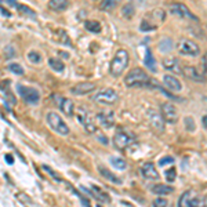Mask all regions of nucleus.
Wrapping results in <instances>:
<instances>
[{
  "label": "nucleus",
  "mask_w": 207,
  "mask_h": 207,
  "mask_svg": "<svg viewBox=\"0 0 207 207\" xmlns=\"http://www.w3.org/2000/svg\"><path fill=\"white\" fill-rule=\"evenodd\" d=\"M155 80L149 78V75L144 72L141 68L131 69L124 78V83L127 87H145V86H152Z\"/></svg>",
  "instance_id": "nucleus-1"
},
{
  "label": "nucleus",
  "mask_w": 207,
  "mask_h": 207,
  "mask_svg": "<svg viewBox=\"0 0 207 207\" xmlns=\"http://www.w3.org/2000/svg\"><path fill=\"white\" fill-rule=\"evenodd\" d=\"M129 62H130V55L127 53V50H119L115 55L112 64H111V73L115 76V78H119V76L123 75L124 69L129 66Z\"/></svg>",
  "instance_id": "nucleus-2"
},
{
  "label": "nucleus",
  "mask_w": 207,
  "mask_h": 207,
  "mask_svg": "<svg viewBox=\"0 0 207 207\" xmlns=\"http://www.w3.org/2000/svg\"><path fill=\"white\" fill-rule=\"evenodd\" d=\"M135 141V135L127 129H119L113 135V145L116 149L123 151Z\"/></svg>",
  "instance_id": "nucleus-3"
},
{
  "label": "nucleus",
  "mask_w": 207,
  "mask_h": 207,
  "mask_svg": "<svg viewBox=\"0 0 207 207\" xmlns=\"http://www.w3.org/2000/svg\"><path fill=\"white\" fill-rule=\"evenodd\" d=\"M178 207H206V200L193 191H186L178 200Z\"/></svg>",
  "instance_id": "nucleus-4"
},
{
  "label": "nucleus",
  "mask_w": 207,
  "mask_h": 207,
  "mask_svg": "<svg viewBox=\"0 0 207 207\" xmlns=\"http://www.w3.org/2000/svg\"><path fill=\"white\" fill-rule=\"evenodd\" d=\"M47 124L50 126V129L53 131H55L57 134L61 135H68L69 134V127L66 126V123L64 122V119L55 112H49L47 113Z\"/></svg>",
  "instance_id": "nucleus-5"
},
{
  "label": "nucleus",
  "mask_w": 207,
  "mask_h": 207,
  "mask_svg": "<svg viewBox=\"0 0 207 207\" xmlns=\"http://www.w3.org/2000/svg\"><path fill=\"white\" fill-rule=\"evenodd\" d=\"M17 90H18V93H20V95L22 97V100H24L28 105H37L40 102V93L36 90V88L18 84Z\"/></svg>",
  "instance_id": "nucleus-6"
},
{
  "label": "nucleus",
  "mask_w": 207,
  "mask_h": 207,
  "mask_svg": "<svg viewBox=\"0 0 207 207\" xmlns=\"http://www.w3.org/2000/svg\"><path fill=\"white\" fill-rule=\"evenodd\" d=\"M177 50L180 51V54L182 55H191V57H195V55H199L200 53V47L196 41L191 40V39H182L178 41L177 44Z\"/></svg>",
  "instance_id": "nucleus-7"
},
{
  "label": "nucleus",
  "mask_w": 207,
  "mask_h": 207,
  "mask_svg": "<svg viewBox=\"0 0 207 207\" xmlns=\"http://www.w3.org/2000/svg\"><path fill=\"white\" fill-rule=\"evenodd\" d=\"M119 95L113 88H105L94 95V101L100 105H113L117 101Z\"/></svg>",
  "instance_id": "nucleus-8"
},
{
  "label": "nucleus",
  "mask_w": 207,
  "mask_h": 207,
  "mask_svg": "<svg viewBox=\"0 0 207 207\" xmlns=\"http://www.w3.org/2000/svg\"><path fill=\"white\" fill-rule=\"evenodd\" d=\"M160 115H162V117H163L164 122L171 123V124L177 123L178 122V117H180V113H178L177 108L174 106L173 104H170V102L162 104V106H160Z\"/></svg>",
  "instance_id": "nucleus-9"
},
{
  "label": "nucleus",
  "mask_w": 207,
  "mask_h": 207,
  "mask_svg": "<svg viewBox=\"0 0 207 207\" xmlns=\"http://www.w3.org/2000/svg\"><path fill=\"white\" fill-rule=\"evenodd\" d=\"M168 11H170V14L176 15V17L197 21V17H196V15H193V12L191 11L185 4H182V3H174V4H171L170 8H168Z\"/></svg>",
  "instance_id": "nucleus-10"
},
{
  "label": "nucleus",
  "mask_w": 207,
  "mask_h": 207,
  "mask_svg": "<svg viewBox=\"0 0 207 207\" xmlns=\"http://www.w3.org/2000/svg\"><path fill=\"white\" fill-rule=\"evenodd\" d=\"M146 117H148L149 123H151L153 130H156L158 133L164 131V120H163L160 113H158L155 109H149L148 112H146Z\"/></svg>",
  "instance_id": "nucleus-11"
},
{
  "label": "nucleus",
  "mask_w": 207,
  "mask_h": 207,
  "mask_svg": "<svg viewBox=\"0 0 207 207\" xmlns=\"http://www.w3.org/2000/svg\"><path fill=\"white\" fill-rule=\"evenodd\" d=\"M182 73L186 79H189L191 82H196V83H205L206 82V75H203L195 66H184Z\"/></svg>",
  "instance_id": "nucleus-12"
},
{
  "label": "nucleus",
  "mask_w": 207,
  "mask_h": 207,
  "mask_svg": "<svg viewBox=\"0 0 207 207\" xmlns=\"http://www.w3.org/2000/svg\"><path fill=\"white\" fill-rule=\"evenodd\" d=\"M95 120H97L98 124H100L101 127H104V129H111L115 124V113L111 112V111H104V112L97 113Z\"/></svg>",
  "instance_id": "nucleus-13"
},
{
  "label": "nucleus",
  "mask_w": 207,
  "mask_h": 207,
  "mask_svg": "<svg viewBox=\"0 0 207 207\" xmlns=\"http://www.w3.org/2000/svg\"><path fill=\"white\" fill-rule=\"evenodd\" d=\"M95 83H90V82H82L78 83L76 86H73L71 88V93L73 95H87L90 93H93L95 90Z\"/></svg>",
  "instance_id": "nucleus-14"
},
{
  "label": "nucleus",
  "mask_w": 207,
  "mask_h": 207,
  "mask_svg": "<svg viewBox=\"0 0 207 207\" xmlns=\"http://www.w3.org/2000/svg\"><path fill=\"white\" fill-rule=\"evenodd\" d=\"M80 189L84 191L87 195H90V196L95 197L97 200H100V202H106V203H108V202L111 200V197L108 196L100 186H97V185H91L90 189H88V188H86V186H80Z\"/></svg>",
  "instance_id": "nucleus-15"
},
{
  "label": "nucleus",
  "mask_w": 207,
  "mask_h": 207,
  "mask_svg": "<svg viewBox=\"0 0 207 207\" xmlns=\"http://www.w3.org/2000/svg\"><path fill=\"white\" fill-rule=\"evenodd\" d=\"M54 100H57V105L59 106V109L62 111L66 116H73V112H75V105L69 98H62V97H57V95H53Z\"/></svg>",
  "instance_id": "nucleus-16"
},
{
  "label": "nucleus",
  "mask_w": 207,
  "mask_h": 207,
  "mask_svg": "<svg viewBox=\"0 0 207 207\" xmlns=\"http://www.w3.org/2000/svg\"><path fill=\"white\" fill-rule=\"evenodd\" d=\"M141 174L145 180L151 181H159V173L156 170V166L152 162H148L141 167Z\"/></svg>",
  "instance_id": "nucleus-17"
},
{
  "label": "nucleus",
  "mask_w": 207,
  "mask_h": 207,
  "mask_svg": "<svg viewBox=\"0 0 207 207\" xmlns=\"http://www.w3.org/2000/svg\"><path fill=\"white\" fill-rule=\"evenodd\" d=\"M78 119H79V122H82V124L84 126V129H86V131H87V133L94 134V133L97 131V127H95V124L93 123L91 117L88 116V113H86V111H83V109L79 111Z\"/></svg>",
  "instance_id": "nucleus-18"
},
{
  "label": "nucleus",
  "mask_w": 207,
  "mask_h": 207,
  "mask_svg": "<svg viewBox=\"0 0 207 207\" xmlns=\"http://www.w3.org/2000/svg\"><path fill=\"white\" fill-rule=\"evenodd\" d=\"M163 66L166 71L168 72H173L178 75V73L182 72V66H181L180 61H178L177 58H174V57H168V58H164L163 59Z\"/></svg>",
  "instance_id": "nucleus-19"
},
{
  "label": "nucleus",
  "mask_w": 207,
  "mask_h": 207,
  "mask_svg": "<svg viewBox=\"0 0 207 207\" xmlns=\"http://www.w3.org/2000/svg\"><path fill=\"white\" fill-rule=\"evenodd\" d=\"M163 84L171 91H177V93H178V91L182 90V84H181V82L173 75H164Z\"/></svg>",
  "instance_id": "nucleus-20"
},
{
  "label": "nucleus",
  "mask_w": 207,
  "mask_h": 207,
  "mask_svg": "<svg viewBox=\"0 0 207 207\" xmlns=\"http://www.w3.org/2000/svg\"><path fill=\"white\" fill-rule=\"evenodd\" d=\"M49 7L51 8L53 11H57V12L65 11L66 8L69 7V0H50Z\"/></svg>",
  "instance_id": "nucleus-21"
},
{
  "label": "nucleus",
  "mask_w": 207,
  "mask_h": 207,
  "mask_svg": "<svg viewBox=\"0 0 207 207\" xmlns=\"http://www.w3.org/2000/svg\"><path fill=\"white\" fill-rule=\"evenodd\" d=\"M152 193L158 196H164V195H168V193L174 192V188L170 186V185H164V184H156V185L152 186Z\"/></svg>",
  "instance_id": "nucleus-22"
},
{
  "label": "nucleus",
  "mask_w": 207,
  "mask_h": 207,
  "mask_svg": "<svg viewBox=\"0 0 207 207\" xmlns=\"http://www.w3.org/2000/svg\"><path fill=\"white\" fill-rule=\"evenodd\" d=\"M144 64L151 72H158V68H156V59H155L153 54H152V51H151V49H146Z\"/></svg>",
  "instance_id": "nucleus-23"
},
{
  "label": "nucleus",
  "mask_w": 207,
  "mask_h": 207,
  "mask_svg": "<svg viewBox=\"0 0 207 207\" xmlns=\"http://www.w3.org/2000/svg\"><path fill=\"white\" fill-rule=\"evenodd\" d=\"M100 174L104 178H106L109 182H112V184H115V185H122V181L119 180L116 176H115L113 173H111L108 168H105V167H100Z\"/></svg>",
  "instance_id": "nucleus-24"
},
{
  "label": "nucleus",
  "mask_w": 207,
  "mask_h": 207,
  "mask_svg": "<svg viewBox=\"0 0 207 207\" xmlns=\"http://www.w3.org/2000/svg\"><path fill=\"white\" fill-rule=\"evenodd\" d=\"M122 3V0H102L100 4V8L104 11H112Z\"/></svg>",
  "instance_id": "nucleus-25"
},
{
  "label": "nucleus",
  "mask_w": 207,
  "mask_h": 207,
  "mask_svg": "<svg viewBox=\"0 0 207 207\" xmlns=\"http://www.w3.org/2000/svg\"><path fill=\"white\" fill-rule=\"evenodd\" d=\"M159 47V51L160 53H168L173 50V40L170 37H163L158 44Z\"/></svg>",
  "instance_id": "nucleus-26"
},
{
  "label": "nucleus",
  "mask_w": 207,
  "mask_h": 207,
  "mask_svg": "<svg viewBox=\"0 0 207 207\" xmlns=\"http://www.w3.org/2000/svg\"><path fill=\"white\" fill-rule=\"evenodd\" d=\"M84 26L86 29H87L88 32H91V33H100L101 32V24L98 21H94V20H88L84 22Z\"/></svg>",
  "instance_id": "nucleus-27"
},
{
  "label": "nucleus",
  "mask_w": 207,
  "mask_h": 207,
  "mask_svg": "<svg viewBox=\"0 0 207 207\" xmlns=\"http://www.w3.org/2000/svg\"><path fill=\"white\" fill-rule=\"evenodd\" d=\"M17 10L20 11L22 15H26V17L32 18V20H36V17H37L36 12L32 10V8L28 7V6H25V4H17Z\"/></svg>",
  "instance_id": "nucleus-28"
},
{
  "label": "nucleus",
  "mask_w": 207,
  "mask_h": 207,
  "mask_svg": "<svg viewBox=\"0 0 207 207\" xmlns=\"http://www.w3.org/2000/svg\"><path fill=\"white\" fill-rule=\"evenodd\" d=\"M134 14H135V7H134L133 3H127V4H124L122 7V15L123 17H126V18L130 20V18L134 17Z\"/></svg>",
  "instance_id": "nucleus-29"
},
{
  "label": "nucleus",
  "mask_w": 207,
  "mask_h": 207,
  "mask_svg": "<svg viewBox=\"0 0 207 207\" xmlns=\"http://www.w3.org/2000/svg\"><path fill=\"white\" fill-rule=\"evenodd\" d=\"M49 65L58 73H61L64 69H65V64H64L59 58H50L49 59Z\"/></svg>",
  "instance_id": "nucleus-30"
},
{
  "label": "nucleus",
  "mask_w": 207,
  "mask_h": 207,
  "mask_svg": "<svg viewBox=\"0 0 207 207\" xmlns=\"http://www.w3.org/2000/svg\"><path fill=\"white\" fill-rule=\"evenodd\" d=\"M111 164H112L116 170H124V168L127 167L124 159L117 158V156H112V158H111Z\"/></svg>",
  "instance_id": "nucleus-31"
},
{
  "label": "nucleus",
  "mask_w": 207,
  "mask_h": 207,
  "mask_svg": "<svg viewBox=\"0 0 207 207\" xmlns=\"http://www.w3.org/2000/svg\"><path fill=\"white\" fill-rule=\"evenodd\" d=\"M28 59H29V62L33 64V65H39V64H41V55H40V53L35 51V50H32V51L28 53Z\"/></svg>",
  "instance_id": "nucleus-32"
},
{
  "label": "nucleus",
  "mask_w": 207,
  "mask_h": 207,
  "mask_svg": "<svg viewBox=\"0 0 207 207\" xmlns=\"http://www.w3.org/2000/svg\"><path fill=\"white\" fill-rule=\"evenodd\" d=\"M8 71L12 72L14 75H24V68L20 65V64H17V62H11V64H8Z\"/></svg>",
  "instance_id": "nucleus-33"
},
{
  "label": "nucleus",
  "mask_w": 207,
  "mask_h": 207,
  "mask_svg": "<svg viewBox=\"0 0 207 207\" xmlns=\"http://www.w3.org/2000/svg\"><path fill=\"white\" fill-rule=\"evenodd\" d=\"M4 55H6V58H7V59H11V58H14V57L17 55V50H15V47L12 46V44H7V46H6Z\"/></svg>",
  "instance_id": "nucleus-34"
},
{
  "label": "nucleus",
  "mask_w": 207,
  "mask_h": 207,
  "mask_svg": "<svg viewBox=\"0 0 207 207\" xmlns=\"http://www.w3.org/2000/svg\"><path fill=\"white\" fill-rule=\"evenodd\" d=\"M58 40L65 44V46H72L71 39L68 37V33L65 31H58Z\"/></svg>",
  "instance_id": "nucleus-35"
},
{
  "label": "nucleus",
  "mask_w": 207,
  "mask_h": 207,
  "mask_svg": "<svg viewBox=\"0 0 207 207\" xmlns=\"http://www.w3.org/2000/svg\"><path fill=\"white\" fill-rule=\"evenodd\" d=\"M164 176H166V180H167L168 182H174V181H176V177H177V170L174 167L168 168V170H166Z\"/></svg>",
  "instance_id": "nucleus-36"
},
{
  "label": "nucleus",
  "mask_w": 207,
  "mask_h": 207,
  "mask_svg": "<svg viewBox=\"0 0 207 207\" xmlns=\"http://www.w3.org/2000/svg\"><path fill=\"white\" fill-rule=\"evenodd\" d=\"M151 15L155 18V20H159V21H164L166 20V11L162 10V8H156L151 12Z\"/></svg>",
  "instance_id": "nucleus-37"
},
{
  "label": "nucleus",
  "mask_w": 207,
  "mask_h": 207,
  "mask_svg": "<svg viewBox=\"0 0 207 207\" xmlns=\"http://www.w3.org/2000/svg\"><path fill=\"white\" fill-rule=\"evenodd\" d=\"M184 123H185V129L188 130V131H191V133H193L195 131V120H193V117H189V116H186L185 119H184Z\"/></svg>",
  "instance_id": "nucleus-38"
},
{
  "label": "nucleus",
  "mask_w": 207,
  "mask_h": 207,
  "mask_svg": "<svg viewBox=\"0 0 207 207\" xmlns=\"http://www.w3.org/2000/svg\"><path fill=\"white\" fill-rule=\"evenodd\" d=\"M4 97H6V105H7L8 109H10L12 105L17 104V100H15V97L10 93V91H6V95H4Z\"/></svg>",
  "instance_id": "nucleus-39"
},
{
  "label": "nucleus",
  "mask_w": 207,
  "mask_h": 207,
  "mask_svg": "<svg viewBox=\"0 0 207 207\" xmlns=\"http://www.w3.org/2000/svg\"><path fill=\"white\" fill-rule=\"evenodd\" d=\"M43 168H44V170H46V171H47V173H49V174H50V176H51V177L54 178V180H55V181H57V182H61V181H62V178H61V177H59V176H58V174H57V173H55V171H54V170H53V168H51V167H49V166H46V164H44V166H43Z\"/></svg>",
  "instance_id": "nucleus-40"
},
{
  "label": "nucleus",
  "mask_w": 207,
  "mask_h": 207,
  "mask_svg": "<svg viewBox=\"0 0 207 207\" xmlns=\"http://www.w3.org/2000/svg\"><path fill=\"white\" fill-rule=\"evenodd\" d=\"M156 28H158V25H152V24H149V22H146V21H142L141 22V29L142 32H149V31H155Z\"/></svg>",
  "instance_id": "nucleus-41"
},
{
  "label": "nucleus",
  "mask_w": 207,
  "mask_h": 207,
  "mask_svg": "<svg viewBox=\"0 0 207 207\" xmlns=\"http://www.w3.org/2000/svg\"><path fill=\"white\" fill-rule=\"evenodd\" d=\"M152 207H167V200L163 199V197H158L153 202Z\"/></svg>",
  "instance_id": "nucleus-42"
},
{
  "label": "nucleus",
  "mask_w": 207,
  "mask_h": 207,
  "mask_svg": "<svg viewBox=\"0 0 207 207\" xmlns=\"http://www.w3.org/2000/svg\"><path fill=\"white\" fill-rule=\"evenodd\" d=\"M171 163H174V159L171 158V156H166V158H163L160 162H159V166H166V164H171Z\"/></svg>",
  "instance_id": "nucleus-43"
},
{
  "label": "nucleus",
  "mask_w": 207,
  "mask_h": 207,
  "mask_svg": "<svg viewBox=\"0 0 207 207\" xmlns=\"http://www.w3.org/2000/svg\"><path fill=\"white\" fill-rule=\"evenodd\" d=\"M202 73L206 75V55H203L202 58Z\"/></svg>",
  "instance_id": "nucleus-44"
},
{
  "label": "nucleus",
  "mask_w": 207,
  "mask_h": 207,
  "mask_svg": "<svg viewBox=\"0 0 207 207\" xmlns=\"http://www.w3.org/2000/svg\"><path fill=\"white\" fill-rule=\"evenodd\" d=\"M97 138H98V141H100V142H104V144H108V139L105 138V135H98Z\"/></svg>",
  "instance_id": "nucleus-45"
},
{
  "label": "nucleus",
  "mask_w": 207,
  "mask_h": 207,
  "mask_svg": "<svg viewBox=\"0 0 207 207\" xmlns=\"http://www.w3.org/2000/svg\"><path fill=\"white\" fill-rule=\"evenodd\" d=\"M6 162H7L8 164H12V163H14V160H12V156H11V155H6Z\"/></svg>",
  "instance_id": "nucleus-46"
},
{
  "label": "nucleus",
  "mask_w": 207,
  "mask_h": 207,
  "mask_svg": "<svg viewBox=\"0 0 207 207\" xmlns=\"http://www.w3.org/2000/svg\"><path fill=\"white\" fill-rule=\"evenodd\" d=\"M0 11H2V14H4V17H11V14L8 12L6 8H3V7H0Z\"/></svg>",
  "instance_id": "nucleus-47"
},
{
  "label": "nucleus",
  "mask_w": 207,
  "mask_h": 207,
  "mask_svg": "<svg viewBox=\"0 0 207 207\" xmlns=\"http://www.w3.org/2000/svg\"><path fill=\"white\" fill-rule=\"evenodd\" d=\"M202 124H203V129H207V116L206 115L202 117Z\"/></svg>",
  "instance_id": "nucleus-48"
},
{
  "label": "nucleus",
  "mask_w": 207,
  "mask_h": 207,
  "mask_svg": "<svg viewBox=\"0 0 207 207\" xmlns=\"http://www.w3.org/2000/svg\"><path fill=\"white\" fill-rule=\"evenodd\" d=\"M8 3H10L11 6H17V2H15V0H7Z\"/></svg>",
  "instance_id": "nucleus-49"
}]
</instances>
